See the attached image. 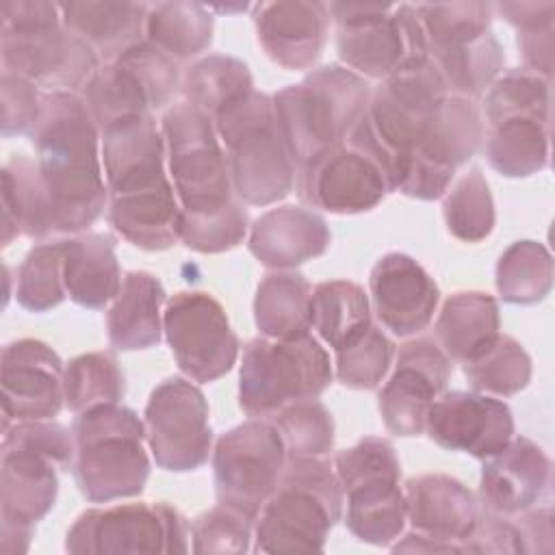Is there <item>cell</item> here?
Here are the masks:
<instances>
[{"mask_svg": "<svg viewBox=\"0 0 555 555\" xmlns=\"http://www.w3.org/2000/svg\"><path fill=\"white\" fill-rule=\"evenodd\" d=\"M30 141L56 232L80 234L108 206L98 150L100 128L85 98L74 91L43 93Z\"/></svg>", "mask_w": 555, "mask_h": 555, "instance_id": "cell-1", "label": "cell"}, {"mask_svg": "<svg viewBox=\"0 0 555 555\" xmlns=\"http://www.w3.org/2000/svg\"><path fill=\"white\" fill-rule=\"evenodd\" d=\"M271 100L299 182L347 141L369 106L371 89L362 76L332 63L280 89Z\"/></svg>", "mask_w": 555, "mask_h": 555, "instance_id": "cell-2", "label": "cell"}, {"mask_svg": "<svg viewBox=\"0 0 555 555\" xmlns=\"http://www.w3.org/2000/svg\"><path fill=\"white\" fill-rule=\"evenodd\" d=\"M345 494L323 457H291L256 516L258 553H317L343 516Z\"/></svg>", "mask_w": 555, "mask_h": 555, "instance_id": "cell-3", "label": "cell"}, {"mask_svg": "<svg viewBox=\"0 0 555 555\" xmlns=\"http://www.w3.org/2000/svg\"><path fill=\"white\" fill-rule=\"evenodd\" d=\"M74 477L91 503H108L143 492L150 460L145 453V425L134 410L106 403L76 414Z\"/></svg>", "mask_w": 555, "mask_h": 555, "instance_id": "cell-4", "label": "cell"}, {"mask_svg": "<svg viewBox=\"0 0 555 555\" xmlns=\"http://www.w3.org/2000/svg\"><path fill=\"white\" fill-rule=\"evenodd\" d=\"M212 121L241 202L267 206L284 199L295 189V165L271 95L251 91L225 106Z\"/></svg>", "mask_w": 555, "mask_h": 555, "instance_id": "cell-5", "label": "cell"}, {"mask_svg": "<svg viewBox=\"0 0 555 555\" xmlns=\"http://www.w3.org/2000/svg\"><path fill=\"white\" fill-rule=\"evenodd\" d=\"M486 156L494 171L527 178L548 165L551 82L525 72L501 74L483 98Z\"/></svg>", "mask_w": 555, "mask_h": 555, "instance_id": "cell-6", "label": "cell"}, {"mask_svg": "<svg viewBox=\"0 0 555 555\" xmlns=\"http://www.w3.org/2000/svg\"><path fill=\"white\" fill-rule=\"evenodd\" d=\"M165 158L182 215L206 217L238 202L215 121L191 104H171L160 121Z\"/></svg>", "mask_w": 555, "mask_h": 555, "instance_id": "cell-7", "label": "cell"}, {"mask_svg": "<svg viewBox=\"0 0 555 555\" xmlns=\"http://www.w3.org/2000/svg\"><path fill=\"white\" fill-rule=\"evenodd\" d=\"M332 384L327 351L308 332L297 338H254L243 349L238 405L251 418L273 416L299 399H317Z\"/></svg>", "mask_w": 555, "mask_h": 555, "instance_id": "cell-8", "label": "cell"}, {"mask_svg": "<svg viewBox=\"0 0 555 555\" xmlns=\"http://www.w3.org/2000/svg\"><path fill=\"white\" fill-rule=\"evenodd\" d=\"M340 61L362 78L384 80L405 61L427 56V39L414 4L332 2Z\"/></svg>", "mask_w": 555, "mask_h": 555, "instance_id": "cell-9", "label": "cell"}, {"mask_svg": "<svg viewBox=\"0 0 555 555\" xmlns=\"http://www.w3.org/2000/svg\"><path fill=\"white\" fill-rule=\"evenodd\" d=\"M191 525L169 503H126L82 512L69 527L65 551L76 555L186 553Z\"/></svg>", "mask_w": 555, "mask_h": 555, "instance_id": "cell-10", "label": "cell"}, {"mask_svg": "<svg viewBox=\"0 0 555 555\" xmlns=\"http://www.w3.org/2000/svg\"><path fill=\"white\" fill-rule=\"evenodd\" d=\"M182 74L178 63L147 39L98 67L82 98L100 132L117 121L145 117L171 102Z\"/></svg>", "mask_w": 555, "mask_h": 555, "instance_id": "cell-11", "label": "cell"}, {"mask_svg": "<svg viewBox=\"0 0 555 555\" xmlns=\"http://www.w3.org/2000/svg\"><path fill=\"white\" fill-rule=\"evenodd\" d=\"M486 126L475 100L447 95L427 117L399 182V193L414 199L442 197L464 163L481 147Z\"/></svg>", "mask_w": 555, "mask_h": 555, "instance_id": "cell-12", "label": "cell"}, {"mask_svg": "<svg viewBox=\"0 0 555 555\" xmlns=\"http://www.w3.org/2000/svg\"><path fill=\"white\" fill-rule=\"evenodd\" d=\"M286 460L284 440L269 421L249 418L225 431L212 451L217 501L256 518Z\"/></svg>", "mask_w": 555, "mask_h": 555, "instance_id": "cell-13", "label": "cell"}, {"mask_svg": "<svg viewBox=\"0 0 555 555\" xmlns=\"http://www.w3.org/2000/svg\"><path fill=\"white\" fill-rule=\"evenodd\" d=\"M2 69L52 91H78L100 67L95 50L61 22L0 26Z\"/></svg>", "mask_w": 555, "mask_h": 555, "instance_id": "cell-14", "label": "cell"}, {"mask_svg": "<svg viewBox=\"0 0 555 555\" xmlns=\"http://www.w3.org/2000/svg\"><path fill=\"white\" fill-rule=\"evenodd\" d=\"M163 332L180 371L195 382H215L236 362L238 338L223 306L208 293L182 291L169 297Z\"/></svg>", "mask_w": 555, "mask_h": 555, "instance_id": "cell-15", "label": "cell"}, {"mask_svg": "<svg viewBox=\"0 0 555 555\" xmlns=\"http://www.w3.org/2000/svg\"><path fill=\"white\" fill-rule=\"evenodd\" d=\"M145 440L163 470L186 473L206 464L212 447L204 392L182 377L158 384L145 405Z\"/></svg>", "mask_w": 555, "mask_h": 555, "instance_id": "cell-16", "label": "cell"}, {"mask_svg": "<svg viewBox=\"0 0 555 555\" xmlns=\"http://www.w3.org/2000/svg\"><path fill=\"white\" fill-rule=\"evenodd\" d=\"M453 362L434 338L401 345L390 379L379 390V414L395 436H421L431 403L447 390Z\"/></svg>", "mask_w": 555, "mask_h": 555, "instance_id": "cell-17", "label": "cell"}, {"mask_svg": "<svg viewBox=\"0 0 555 555\" xmlns=\"http://www.w3.org/2000/svg\"><path fill=\"white\" fill-rule=\"evenodd\" d=\"M65 366L43 340L22 338L9 343L0 356L2 429L11 421L52 418L65 405Z\"/></svg>", "mask_w": 555, "mask_h": 555, "instance_id": "cell-18", "label": "cell"}, {"mask_svg": "<svg viewBox=\"0 0 555 555\" xmlns=\"http://www.w3.org/2000/svg\"><path fill=\"white\" fill-rule=\"evenodd\" d=\"M425 434L447 451L486 460L514 438V416L492 395L444 390L429 408Z\"/></svg>", "mask_w": 555, "mask_h": 555, "instance_id": "cell-19", "label": "cell"}, {"mask_svg": "<svg viewBox=\"0 0 555 555\" xmlns=\"http://www.w3.org/2000/svg\"><path fill=\"white\" fill-rule=\"evenodd\" d=\"M108 199L171 186L165 173V139L152 115L117 121L100 132Z\"/></svg>", "mask_w": 555, "mask_h": 555, "instance_id": "cell-20", "label": "cell"}, {"mask_svg": "<svg viewBox=\"0 0 555 555\" xmlns=\"http://www.w3.org/2000/svg\"><path fill=\"white\" fill-rule=\"evenodd\" d=\"M295 191L310 208L356 215L375 208L390 193V186L382 169L345 141L295 182Z\"/></svg>", "mask_w": 555, "mask_h": 555, "instance_id": "cell-21", "label": "cell"}, {"mask_svg": "<svg viewBox=\"0 0 555 555\" xmlns=\"http://www.w3.org/2000/svg\"><path fill=\"white\" fill-rule=\"evenodd\" d=\"M379 323L395 336H412L429 325L440 301L434 278L408 254L382 256L369 278Z\"/></svg>", "mask_w": 555, "mask_h": 555, "instance_id": "cell-22", "label": "cell"}, {"mask_svg": "<svg viewBox=\"0 0 555 555\" xmlns=\"http://www.w3.org/2000/svg\"><path fill=\"white\" fill-rule=\"evenodd\" d=\"M553 464L529 438H512L499 453L486 457L477 501L483 512L516 516L548 494Z\"/></svg>", "mask_w": 555, "mask_h": 555, "instance_id": "cell-23", "label": "cell"}, {"mask_svg": "<svg viewBox=\"0 0 555 555\" xmlns=\"http://www.w3.org/2000/svg\"><path fill=\"white\" fill-rule=\"evenodd\" d=\"M330 7L306 0L260 2L254 26L264 54L284 69H310L319 61L330 26Z\"/></svg>", "mask_w": 555, "mask_h": 555, "instance_id": "cell-24", "label": "cell"}, {"mask_svg": "<svg viewBox=\"0 0 555 555\" xmlns=\"http://www.w3.org/2000/svg\"><path fill=\"white\" fill-rule=\"evenodd\" d=\"M59 464L43 451L2 436L0 518L4 525L35 527L54 505Z\"/></svg>", "mask_w": 555, "mask_h": 555, "instance_id": "cell-25", "label": "cell"}, {"mask_svg": "<svg viewBox=\"0 0 555 555\" xmlns=\"http://www.w3.org/2000/svg\"><path fill=\"white\" fill-rule=\"evenodd\" d=\"M332 241L327 221L304 206H278L260 215L249 228L251 256L275 271H291L327 251Z\"/></svg>", "mask_w": 555, "mask_h": 555, "instance_id": "cell-26", "label": "cell"}, {"mask_svg": "<svg viewBox=\"0 0 555 555\" xmlns=\"http://www.w3.org/2000/svg\"><path fill=\"white\" fill-rule=\"evenodd\" d=\"M403 494L412 529L453 544L462 553V542L470 535L481 514L477 496L462 481L442 473L408 479Z\"/></svg>", "mask_w": 555, "mask_h": 555, "instance_id": "cell-27", "label": "cell"}, {"mask_svg": "<svg viewBox=\"0 0 555 555\" xmlns=\"http://www.w3.org/2000/svg\"><path fill=\"white\" fill-rule=\"evenodd\" d=\"M63 26L87 41L100 59L115 61L145 39L150 4L143 2H61Z\"/></svg>", "mask_w": 555, "mask_h": 555, "instance_id": "cell-28", "label": "cell"}, {"mask_svg": "<svg viewBox=\"0 0 555 555\" xmlns=\"http://www.w3.org/2000/svg\"><path fill=\"white\" fill-rule=\"evenodd\" d=\"M165 288L150 271H128L106 314L108 343L121 351L150 349L163 336Z\"/></svg>", "mask_w": 555, "mask_h": 555, "instance_id": "cell-29", "label": "cell"}, {"mask_svg": "<svg viewBox=\"0 0 555 555\" xmlns=\"http://www.w3.org/2000/svg\"><path fill=\"white\" fill-rule=\"evenodd\" d=\"M63 280L67 297L91 310L104 308L121 288L115 241L100 232H80L65 238Z\"/></svg>", "mask_w": 555, "mask_h": 555, "instance_id": "cell-30", "label": "cell"}, {"mask_svg": "<svg viewBox=\"0 0 555 555\" xmlns=\"http://www.w3.org/2000/svg\"><path fill=\"white\" fill-rule=\"evenodd\" d=\"M499 327V304L490 293L460 291L442 304L434 340L451 362L466 364L496 340Z\"/></svg>", "mask_w": 555, "mask_h": 555, "instance_id": "cell-31", "label": "cell"}, {"mask_svg": "<svg viewBox=\"0 0 555 555\" xmlns=\"http://www.w3.org/2000/svg\"><path fill=\"white\" fill-rule=\"evenodd\" d=\"M56 232L54 210L37 160L15 154L2 167V245L15 236L46 238Z\"/></svg>", "mask_w": 555, "mask_h": 555, "instance_id": "cell-32", "label": "cell"}, {"mask_svg": "<svg viewBox=\"0 0 555 555\" xmlns=\"http://www.w3.org/2000/svg\"><path fill=\"white\" fill-rule=\"evenodd\" d=\"M106 217L121 238L145 251H165L180 241L182 208L173 184L134 197L108 199Z\"/></svg>", "mask_w": 555, "mask_h": 555, "instance_id": "cell-33", "label": "cell"}, {"mask_svg": "<svg viewBox=\"0 0 555 555\" xmlns=\"http://www.w3.org/2000/svg\"><path fill=\"white\" fill-rule=\"evenodd\" d=\"M399 479L382 475L343 490L347 499L345 525L360 542L388 546L401 535L408 520V503Z\"/></svg>", "mask_w": 555, "mask_h": 555, "instance_id": "cell-34", "label": "cell"}, {"mask_svg": "<svg viewBox=\"0 0 555 555\" xmlns=\"http://www.w3.org/2000/svg\"><path fill=\"white\" fill-rule=\"evenodd\" d=\"M312 286L297 271L267 273L254 297V321L264 338H297L310 332Z\"/></svg>", "mask_w": 555, "mask_h": 555, "instance_id": "cell-35", "label": "cell"}, {"mask_svg": "<svg viewBox=\"0 0 555 555\" xmlns=\"http://www.w3.org/2000/svg\"><path fill=\"white\" fill-rule=\"evenodd\" d=\"M429 59L438 67L449 95L477 100L501 76L505 54L499 39L486 33L473 41L434 48Z\"/></svg>", "mask_w": 555, "mask_h": 555, "instance_id": "cell-36", "label": "cell"}, {"mask_svg": "<svg viewBox=\"0 0 555 555\" xmlns=\"http://www.w3.org/2000/svg\"><path fill=\"white\" fill-rule=\"evenodd\" d=\"M371 304L364 288L349 280H330L312 288L310 327L336 351L371 327Z\"/></svg>", "mask_w": 555, "mask_h": 555, "instance_id": "cell-37", "label": "cell"}, {"mask_svg": "<svg viewBox=\"0 0 555 555\" xmlns=\"http://www.w3.org/2000/svg\"><path fill=\"white\" fill-rule=\"evenodd\" d=\"M215 20L197 2H156L147 9L145 39L176 63L202 54L212 41Z\"/></svg>", "mask_w": 555, "mask_h": 555, "instance_id": "cell-38", "label": "cell"}, {"mask_svg": "<svg viewBox=\"0 0 555 555\" xmlns=\"http://www.w3.org/2000/svg\"><path fill=\"white\" fill-rule=\"evenodd\" d=\"M186 104L215 119L225 106L254 91L249 67L225 54H208L195 61L180 82Z\"/></svg>", "mask_w": 555, "mask_h": 555, "instance_id": "cell-39", "label": "cell"}, {"mask_svg": "<svg viewBox=\"0 0 555 555\" xmlns=\"http://www.w3.org/2000/svg\"><path fill=\"white\" fill-rule=\"evenodd\" d=\"M553 286L551 251L538 241L512 243L496 262V291L503 301L531 306Z\"/></svg>", "mask_w": 555, "mask_h": 555, "instance_id": "cell-40", "label": "cell"}, {"mask_svg": "<svg viewBox=\"0 0 555 555\" xmlns=\"http://www.w3.org/2000/svg\"><path fill=\"white\" fill-rule=\"evenodd\" d=\"M63 392L65 408L74 414L95 405L119 403L126 392L124 373L108 351L82 353L65 364Z\"/></svg>", "mask_w": 555, "mask_h": 555, "instance_id": "cell-41", "label": "cell"}, {"mask_svg": "<svg viewBox=\"0 0 555 555\" xmlns=\"http://www.w3.org/2000/svg\"><path fill=\"white\" fill-rule=\"evenodd\" d=\"M462 366L470 388L483 395L509 397L525 390L531 382L529 353L518 340L505 334H499L481 356Z\"/></svg>", "mask_w": 555, "mask_h": 555, "instance_id": "cell-42", "label": "cell"}, {"mask_svg": "<svg viewBox=\"0 0 555 555\" xmlns=\"http://www.w3.org/2000/svg\"><path fill=\"white\" fill-rule=\"evenodd\" d=\"M447 230L464 241L479 243L494 230V202L479 167L464 173L442 204Z\"/></svg>", "mask_w": 555, "mask_h": 555, "instance_id": "cell-43", "label": "cell"}, {"mask_svg": "<svg viewBox=\"0 0 555 555\" xmlns=\"http://www.w3.org/2000/svg\"><path fill=\"white\" fill-rule=\"evenodd\" d=\"M65 241L35 245L17 269L15 299L30 312H46L56 308L65 297L63 280Z\"/></svg>", "mask_w": 555, "mask_h": 555, "instance_id": "cell-44", "label": "cell"}, {"mask_svg": "<svg viewBox=\"0 0 555 555\" xmlns=\"http://www.w3.org/2000/svg\"><path fill=\"white\" fill-rule=\"evenodd\" d=\"M286 457H323L334 447L332 412L317 399H299L273 414Z\"/></svg>", "mask_w": 555, "mask_h": 555, "instance_id": "cell-45", "label": "cell"}, {"mask_svg": "<svg viewBox=\"0 0 555 555\" xmlns=\"http://www.w3.org/2000/svg\"><path fill=\"white\" fill-rule=\"evenodd\" d=\"M421 20L427 52L473 41L490 33L494 4L490 2H444V4H414Z\"/></svg>", "mask_w": 555, "mask_h": 555, "instance_id": "cell-46", "label": "cell"}, {"mask_svg": "<svg viewBox=\"0 0 555 555\" xmlns=\"http://www.w3.org/2000/svg\"><path fill=\"white\" fill-rule=\"evenodd\" d=\"M395 356L392 340L375 325L336 349V379L351 390H373L386 377Z\"/></svg>", "mask_w": 555, "mask_h": 555, "instance_id": "cell-47", "label": "cell"}, {"mask_svg": "<svg viewBox=\"0 0 555 555\" xmlns=\"http://www.w3.org/2000/svg\"><path fill=\"white\" fill-rule=\"evenodd\" d=\"M256 518L232 505H215L191 522L193 553H245L249 551Z\"/></svg>", "mask_w": 555, "mask_h": 555, "instance_id": "cell-48", "label": "cell"}, {"mask_svg": "<svg viewBox=\"0 0 555 555\" xmlns=\"http://www.w3.org/2000/svg\"><path fill=\"white\" fill-rule=\"evenodd\" d=\"M247 228H249L247 208L238 199L230 208L215 215H206V217L182 215L180 241L189 249L199 254H221L243 243Z\"/></svg>", "mask_w": 555, "mask_h": 555, "instance_id": "cell-49", "label": "cell"}, {"mask_svg": "<svg viewBox=\"0 0 555 555\" xmlns=\"http://www.w3.org/2000/svg\"><path fill=\"white\" fill-rule=\"evenodd\" d=\"M334 470L343 490L371 477H401L395 447L386 438L377 436L362 438L353 447L338 451L334 460Z\"/></svg>", "mask_w": 555, "mask_h": 555, "instance_id": "cell-50", "label": "cell"}, {"mask_svg": "<svg viewBox=\"0 0 555 555\" xmlns=\"http://www.w3.org/2000/svg\"><path fill=\"white\" fill-rule=\"evenodd\" d=\"M2 91V134H22L35 128L43 95L37 91V85L24 76L2 69L0 78Z\"/></svg>", "mask_w": 555, "mask_h": 555, "instance_id": "cell-51", "label": "cell"}, {"mask_svg": "<svg viewBox=\"0 0 555 555\" xmlns=\"http://www.w3.org/2000/svg\"><path fill=\"white\" fill-rule=\"evenodd\" d=\"M462 553H525L522 538L512 516L483 512L470 535L462 542Z\"/></svg>", "mask_w": 555, "mask_h": 555, "instance_id": "cell-52", "label": "cell"}, {"mask_svg": "<svg viewBox=\"0 0 555 555\" xmlns=\"http://www.w3.org/2000/svg\"><path fill=\"white\" fill-rule=\"evenodd\" d=\"M553 33H555V24L518 30V37H516L527 65L525 69L546 80H551V74H553V43H555Z\"/></svg>", "mask_w": 555, "mask_h": 555, "instance_id": "cell-53", "label": "cell"}, {"mask_svg": "<svg viewBox=\"0 0 555 555\" xmlns=\"http://www.w3.org/2000/svg\"><path fill=\"white\" fill-rule=\"evenodd\" d=\"M520 538H522V551L525 553H551L553 551V509L551 507H538V509H525L516 516H512Z\"/></svg>", "mask_w": 555, "mask_h": 555, "instance_id": "cell-54", "label": "cell"}, {"mask_svg": "<svg viewBox=\"0 0 555 555\" xmlns=\"http://www.w3.org/2000/svg\"><path fill=\"white\" fill-rule=\"evenodd\" d=\"M516 30H529L555 24V2H499L494 4Z\"/></svg>", "mask_w": 555, "mask_h": 555, "instance_id": "cell-55", "label": "cell"}, {"mask_svg": "<svg viewBox=\"0 0 555 555\" xmlns=\"http://www.w3.org/2000/svg\"><path fill=\"white\" fill-rule=\"evenodd\" d=\"M392 551L399 553H460L457 546L453 544H447V542H440V540H434V538H427L418 531H410L403 535V540H399L397 544H392Z\"/></svg>", "mask_w": 555, "mask_h": 555, "instance_id": "cell-56", "label": "cell"}]
</instances>
